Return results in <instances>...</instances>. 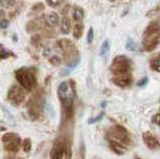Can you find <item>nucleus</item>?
<instances>
[{"label":"nucleus","instance_id":"16","mask_svg":"<svg viewBox=\"0 0 160 159\" xmlns=\"http://www.w3.org/2000/svg\"><path fill=\"white\" fill-rule=\"evenodd\" d=\"M70 31H71V21L69 17L63 16L61 19V32L63 34H69Z\"/></svg>","mask_w":160,"mask_h":159},{"label":"nucleus","instance_id":"26","mask_svg":"<svg viewBox=\"0 0 160 159\" xmlns=\"http://www.w3.org/2000/svg\"><path fill=\"white\" fill-rule=\"evenodd\" d=\"M93 39H94V30L92 27H90L88 30V33H87V38H86L87 43L91 44L93 42Z\"/></svg>","mask_w":160,"mask_h":159},{"label":"nucleus","instance_id":"6","mask_svg":"<svg viewBox=\"0 0 160 159\" xmlns=\"http://www.w3.org/2000/svg\"><path fill=\"white\" fill-rule=\"evenodd\" d=\"M15 77L16 80L20 84V86L24 88L25 90L30 91L35 84V76L32 70L29 68H19L15 71Z\"/></svg>","mask_w":160,"mask_h":159},{"label":"nucleus","instance_id":"18","mask_svg":"<svg viewBox=\"0 0 160 159\" xmlns=\"http://www.w3.org/2000/svg\"><path fill=\"white\" fill-rule=\"evenodd\" d=\"M150 68L153 71L160 73V53H158L157 55H155L153 58H151V60H150Z\"/></svg>","mask_w":160,"mask_h":159},{"label":"nucleus","instance_id":"9","mask_svg":"<svg viewBox=\"0 0 160 159\" xmlns=\"http://www.w3.org/2000/svg\"><path fill=\"white\" fill-rule=\"evenodd\" d=\"M25 89L18 85H12L9 88L7 93L8 100L11 102L13 105L17 106L20 105L25 99Z\"/></svg>","mask_w":160,"mask_h":159},{"label":"nucleus","instance_id":"3","mask_svg":"<svg viewBox=\"0 0 160 159\" xmlns=\"http://www.w3.org/2000/svg\"><path fill=\"white\" fill-rule=\"evenodd\" d=\"M57 94L67 116L71 117L73 114V103L75 97L73 81H63L60 83V85L58 86Z\"/></svg>","mask_w":160,"mask_h":159},{"label":"nucleus","instance_id":"10","mask_svg":"<svg viewBox=\"0 0 160 159\" xmlns=\"http://www.w3.org/2000/svg\"><path fill=\"white\" fill-rule=\"evenodd\" d=\"M142 139H143V142L145 144V146H146L149 149V150L157 151V150H159V149H160V141H159V139L152 132H150V131L143 132Z\"/></svg>","mask_w":160,"mask_h":159},{"label":"nucleus","instance_id":"17","mask_svg":"<svg viewBox=\"0 0 160 159\" xmlns=\"http://www.w3.org/2000/svg\"><path fill=\"white\" fill-rule=\"evenodd\" d=\"M84 10L79 6H74L72 9V17L75 21H81L84 18Z\"/></svg>","mask_w":160,"mask_h":159},{"label":"nucleus","instance_id":"28","mask_svg":"<svg viewBox=\"0 0 160 159\" xmlns=\"http://www.w3.org/2000/svg\"><path fill=\"white\" fill-rule=\"evenodd\" d=\"M23 149L25 152H28L30 151V149H31V141L29 140V139H25V140L23 141Z\"/></svg>","mask_w":160,"mask_h":159},{"label":"nucleus","instance_id":"23","mask_svg":"<svg viewBox=\"0 0 160 159\" xmlns=\"http://www.w3.org/2000/svg\"><path fill=\"white\" fill-rule=\"evenodd\" d=\"M15 5L14 0H0V6L4 8H10Z\"/></svg>","mask_w":160,"mask_h":159},{"label":"nucleus","instance_id":"4","mask_svg":"<svg viewBox=\"0 0 160 159\" xmlns=\"http://www.w3.org/2000/svg\"><path fill=\"white\" fill-rule=\"evenodd\" d=\"M133 70V63L130 58L125 55L116 56L110 65V71L112 72L113 76L125 75V74H131Z\"/></svg>","mask_w":160,"mask_h":159},{"label":"nucleus","instance_id":"27","mask_svg":"<svg viewBox=\"0 0 160 159\" xmlns=\"http://www.w3.org/2000/svg\"><path fill=\"white\" fill-rule=\"evenodd\" d=\"M44 9V4L43 3H36L32 6L31 10L34 12H41Z\"/></svg>","mask_w":160,"mask_h":159},{"label":"nucleus","instance_id":"20","mask_svg":"<svg viewBox=\"0 0 160 159\" xmlns=\"http://www.w3.org/2000/svg\"><path fill=\"white\" fill-rule=\"evenodd\" d=\"M109 50H110V41L104 40L103 43L101 44V47H100V55L104 58H106L107 54L109 53Z\"/></svg>","mask_w":160,"mask_h":159},{"label":"nucleus","instance_id":"19","mask_svg":"<svg viewBox=\"0 0 160 159\" xmlns=\"http://www.w3.org/2000/svg\"><path fill=\"white\" fill-rule=\"evenodd\" d=\"M83 24L81 22L77 21V23H75V25L73 27V36L76 38V39H79L80 37L82 36L83 34Z\"/></svg>","mask_w":160,"mask_h":159},{"label":"nucleus","instance_id":"15","mask_svg":"<svg viewBox=\"0 0 160 159\" xmlns=\"http://www.w3.org/2000/svg\"><path fill=\"white\" fill-rule=\"evenodd\" d=\"M46 23L47 25L50 26V27H55L58 25L59 23V16L56 12H51L49 13L48 15L46 16Z\"/></svg>","mask_w":160,"mask_h":159},{"label":"nucleus","instance_id":"35","mask_svg":"<svg viewBox=\"0 0 160 159\" xmlns=\"http://www.w3.org/2000/svg\"><path fill=\"white\" fill-rule=\"evenodd\" d=\"M6 159H8V158H6ZM9 159H17V158H9Z\"/></svg>","mask_w":160,"mask_h":159},{"label":"nucleus","instance_id":"13","mask_svg":"<svg viewBox=\"0 0 160 159\" xmlns=\"http://www.w3.org/2000/svg\"><path fill=\"white\" fill-rule=\"evenodd\" d=\"M0 122L6 124V125H10V126L15 125V120L13 116L11 115V113H10L3 105H1V104H0Z\"/></svg>","mask_w":160,"mask_h":159},{"label":"nucleus","instance_id":"14","mask_svg":"<svg viewBox=\"0 0 160 159\" xmlns=\"http://www.w3.org/2000/svg\"><path fill=\"white\" fill-rule=\"evenodd\" d=\"M42 27L41 21H39V19H33V20H30L27 25H26V30L29 33H34L39 31Z\"/></svg>","mask_w":160,"mask_h":159},{"label":"nucleus","instance_id":"29","mask_svg":"<svg viewBox=\"0 0 160 159\" xmlns=\"http://www.w3.org/2000/svg\"><path fill=\"white\" fill-rule=\"evenodd\" d=\"M148 84V77L144 76L143 78H141L140 80L137 82V86L138 87H145Z\"/></svg>","mask_w":160,"mask_h":159},{"label":"nucleus","instance_id":"34","mask_svg":"<svg viewBox=\"0 0 160 159\" xmlns=\"http://www.w3.org/2000/svg\"><path fill=\"white\" fill-rule=\"evenodd\" d=\"M3 16H4V12L0 9V17H3Z\"/></svg>","mask_w":160,"mask_h":159},{"label":"nucleus","instance_id":"12","mask_svg":"<svg viewBox=\"0 0 160 159\" xmlns=\"http://www.w3.org/2000/svg\"><path fill=\"white\" fill-rule=\"evenodd\" d=\"M111 81L121 88H126L132 85L133 83V77L132 73L131 74H125V75H118V76H113L111 78Z\"/></svg>","mask_w":160,"mask_h":159},{"label":"nucleus","instance_id":"2","mask_svg":"<svg viewBox=\"0 0 160 159\" xmlns=\"http://www.w3.org/2000/svg\"><path fill=\"white\" fill-rule=\"evenodd\" d=\"M142 46L145 51L151 52L160 43V19L152 20L145 28L142 36Z\"/></svg>","mask_w":160,"mask_h":159},{"label":"nucleus","instance_id":"1","mask_svg":"<svg viewBox=\"0 0 160 159\" xmlns=\"http://www.w3.org/2000/svg\"><path fill=\"white\" fill-rule=\"evenodd\" d=\"M105 137L110 149L118 155L126 153L133 144L131 134L124 126L119 124H114L109 127L105 133Z\"/></svg>","mask_w":160,"mask_h":159},{"label":"nucleus","instance_id":"31","mask_svg":"<svg viewBox=\"0 0 160 159\" xmlns=\"http://www.w3.org/2000/svg\"><path fill=\"white\" fill-rule=\"evenodd\" d=\"M152 120H153V122L160 128V112H158V113L155 114V115L153 116V118H152Z\"/></svg>","mask_w":160,"mask_h":159},{"label":"nucleus","instance_id":"11","mask_svg":"<svg viewBox=\"0 0 160 159\" xmlns=\"http://www.w3.org/2000/svg\"><path fill=\"white\" fill-rule=\"evenodd\" d=\"M57 45L59 49L63 52L64 55H72V56H77V50L75 48L74 44L69 40V39H61L57 42Z\"/></svg>","mask_w":160,"mask_h":159},{"label":"nucleus","instance_id":"25","mask_svg":"<svg viewBox=\"0 0 160 159\" xmlns=\"http://www.w3.org/2000/svg\"><path fill=\"white\" fill-rule=\"evenodd\" d=\"M49 62H50V64H52L53 66H59L60 64H61V59H60L58 56L54 55L49 59Z\"/></svg>","mask_w":160,"mask_h":159},{"label":"nucleus","instance_id":"33","mask_svg":"<svg viewBox=\"0 0 160 159\" xmlns=\"http://www.w3.org/2000/svg\"><path fill=\"white\" fill-rule=\"evenodd\" d=\"M39 42H40V36L39 35H34L31 38V43L33 44V45H36V44H38Z\"/></svg>","mask_w":160,"mask_h":159},{"label":"nucleus","instance_id":"8","mask_svg":"<svg viewBox=\"0 0 160 159\" xmlns=\"http://www.w3.org/2000/svg\"><path fill=\"white\" fill-rule=\"evenodd\" d=\"M4 148L9 152H17L21 146V138L13 132L5 133L1 138Z\"/></svg>","mask_w":160,"mask_h":159},{"label":"nucleus","instance_id":"22","mask_svg":"<svg viewBox=\"0 0 160 159\" xmlns=\"http://www.w3.org/2000/svg\"><path fill=\"white\" fill-rule=\"evenodd\" d=\"M10 56H15V55L13 54V52H11V51L7 50V49L1 47V49H0V59H1V60H3V59L9 58Z\"/></svg>","mask_w":160,"mask_h":159},{"label":"nucleus","instance_id":"24","mask_svg":"<svg viewBox=\"0 0 160 159\" xmlns=\"http://www.w3.org/2000/svg\"><path fill=\"white\" fill-rule=\"evenodd\" d=\"M64 2V0H46V3L50 7H58Z\"/></svg>","mask_w":160,"mask_h":159},{"label":"nucleus","instance_id":"7","mask_svg":"<svg viewBox=\"0 0 160 159\" xmlns=\"http://www.w3.org/2000/svg\"><path fill=\"white\" fill-rule=\"evenodd\" d=\"M44 104H45V100L42 96L40 95L33 96L27 103V113L29 117L33 119V120L38 119L43 111Z\"/></svg>","mask_w":160,"mask_h":159},{"label":"nucleus","instance_id":"32","mask_svg":"<svg viewBox=\"0 0 160 159\" xmlns=\"http://www.w3.org/2000/svg\"><path fill=\"white\" fill-rule=\"evenodd\" d=\"M9 26V21L6 20V19H2L0 20V28L1 29H6Z\"/></svg>","mask_w":160,"mask_h":159},{"label":"nucleus","instance_id":"21","mask_svg":"<svg viewBox=\"0 0 160 159\" xmlns=\"http://www.w3.org/2000/svg\"><path fill=\"white\" fill-rule=\"evenodd\" d=\"M125 47L128 51H136L137 50V44L135 42L133 39H131L130 37H127V40H126V44H125Z\"/></svg>","mask_w":160,"mask_h":159},{"label":"nucleus","instance_id":"5","mask_svg":"<svg viewBox=\"0 0 160 159\" xmlns=\"http://www.w3.org/2000/svg\"><path fill=\"white\" fill-rule=\"evenodd\" d=\"M71 145L65 138H60L54 143L52 150L50 152L51 159H71Z\"/></svg>","mask_w":160,"mask_h":159},{"label":"nucleus","instance_id":"30","mask_svg":"<svg viewBox=\"0 0 160 159\" xmlns=\"http://www.w3.org/2000/svg\"><path fill=\"white\" fill-rule=\"evenodd\" d=\"M103 116H104V112H101V113H100L99 115H97L96 117H94V118L89 119L88 123H89V124H92V123L97 122V121H99V120H101V119L103 118Z\"/></svg>","mask_w":160,"mask_h":159}]
</instances>
